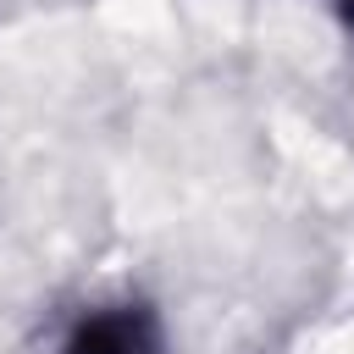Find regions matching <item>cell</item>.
<instances>
[{
	"label": "cell",
	"mask_w": 354,
	"mask_h": 354,
	"mask_svg": "<svg viewBox=\"0 0 354 354\" xmlns=\"http://www.w3.org/2000/svg\"><path fill=\"white\" fill-rule=\"evenodd\" d=\"M66 354H160V337H155V321L144 310L116 304V310L83 315L66 337Z\"/></svg>",
	"instance_id": "obj_1"
},
{
	"label": "cell",
	"mask_w": 354,
	"mask_h": 354,
	"mask_svg": "<svg viewBox=\"0 0 354 354\" xmlns=\"http://www.w3.org/2000/svg\"><path fill=\"white\" fill-rule=\"evenodd\" d=\"M337 11H343V17H348V22H354V0H337Z\"/></svg>",
	"instance_id": "obj_2"
}]
</instances>
